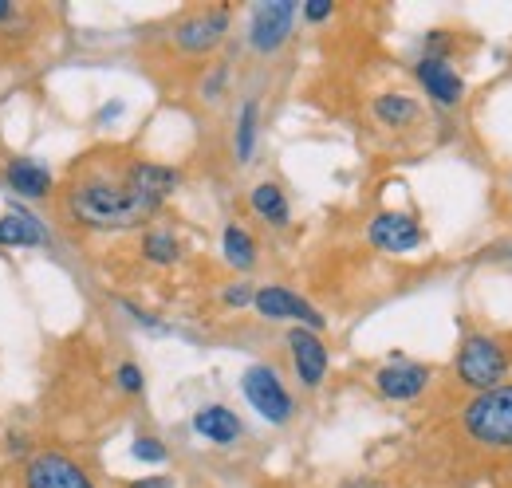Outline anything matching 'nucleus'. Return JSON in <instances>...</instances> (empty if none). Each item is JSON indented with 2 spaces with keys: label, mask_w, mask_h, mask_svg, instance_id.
<instances>
[{
  "label": "nucleus",
  "mask_w": 512,
  "mask_h": 488,
  "mask_svg": "<svg viewBox=\"0 0 512 488\" xmlns=\"http://www.w3.org/2000/svg\"><path fill=\"white\" fill-rule=\"evenodd\" d=\"M182 185V174L158 162H127V166H83L67 182V213L83 229H138L146 225L162 201Z\"/></svg>",
  "instance_id": "1"
},
{
  "label": "nucleus",
  "mask_w": 512,
  "mask_h": 488,
  "mask_svg": "<svg viewBox=\"0 0 512 488\" xmlns=\"http://www.w3.org/2000/svg\"><path fill=\"white\" fill-rule=\"evenodd\" d=\"M461 426L473 441H481L489 449H512V386L477 394L461 410Z\"/></svg>",
  "instance_id": "2"
},
{
  "label": "nucleus",
  "mask_w": 512,
  "mask_h": 488,
  "mask_svg": "<svg viewBox=\"0 0 512 488\" xmlns=\"http://www.w3.org/2000/svg\"><path fill=\"white\" fill-rule=\"evenodd\" d=\"M509 374V355L497 339L489 335H469L457 351V378L469 386V390H497Z\"/></svg>",
  "instance_id": "3"
},
{
  "label": "nucleus",
  "mask_w": 512,
  "mask_h": 488,
  "mask_svg": "<svg viewBox=\"0 0 512 488\" xmlns=\"http://www.w3.org/2000/svg\"><path fill=\"white\" fill-rule=\"evenodd\" d=\"M241 390H245L249 406H253L264 422L284 426V422L292 418V394L284 390V382H280V374H276L272 366H264V363L249 366L245 378H241Z\"/></svg>",
  "instance_id": "4"
},
{
  "label": "nucleus",
  "mask_w": 512,
  "mask_h": 488,
  "mask_svg": "<svg viewBox=\"0 0 512 488\" xmlns=\"http://www.w3.org/2000/svg\"><path fill=\"white\" fill-rule=\"evenodd\" d=\"M292 20H296V0H264V4H256L253 20H249V44L256 52H276L292 36Z\"/></svg>",
  "instance_id": "5"
},
{
  "label": "nucleus",
  "mask_w": 512,
  "mask_h": 488,
  "mask_svg": "<svg viewBox=\"0 0 512 488\" xmlns=\"http://www.w3.org/2000/svg\"><path fill=\"white\" fill-rule=\"evenodd\" d=\"M225 32H229V8H205V12L186 16L174 28V44L186 56H205V52H213L225 40Z\"/></svg>",
  "instance_id": "6"
},
{
  "label": "nucleus",
  "mask_w": 512,
  "mask_h": 488,
  "mask_svg": "<svg viewBox=\"0 0 512 488\" xmlns=\"http://www.w3.org/2000/svg\"><path fill=\"white\" fill-rule=\"evenodd\" d=\"M24 488H95L91 477L67 457V453H56V449H44L28 461L24 469Z\"/></svg>",
  "instance_id": "7"
},
{
  "label": "nucleus",
  "mask_w": 512,
  "mask_h": 488,
  "mask_svg": "<svg viewBox=\"0 0 512 488\" xmlns=\"http://www.w3.org/2000/svg\"><path fill=\"white\" fill-rule=\"evenodd\" d=\"M253 304L264 319H300V323H304L308 331H316V335H320L323 323H327V319H323L320 311L308 304V300H300L296 292H288V288H280V284L256 288Z\"/></svg>",
  "instance_id": "8"
},
{
  "label": "nucleus",
  "mask_w": 512,
  "mask_h": 488,
  "mask_svg": "<svg viewBox=\"0 0 512 488\" xmlns=\"http://www.w3.org/2000/svg\"><path fill=\"white\" fill-rule=\"evenodd\" d=\"M288 347H292V363H296L300 382L308 390H316L327 378V347H323V339L308 327H296V331H288Z\"/></svg>",
  "instance_id": "9"
},
{
  "label": "nucleus",
  "mask_w": 512,
  "mask_h": 488,
  "mask_svg": "<svg viewBox=\"0 0 512 488\" xmlns=\"http://www.w3.org/2000/svg\"><path fill=\"white\" fill-rule=\"evenodd\" d=\"M367 237H371L375 248H383V252H410V248L422 244V225L410 213H390L386 209V213H379L371 221Z\"/></svg>",
  "instance_id": "10"
},
{
  "label": "nucleus",
  "mask_w": 512,
  "mask_h": 488,
  "mask_svg": "<svg viewBox=\"0 0 512 488\" xmlns=\"http://www.w3.org/2000/svg\"><path fill=\"white\" fill-rule=\"evenodd\" d=\"M375 386H379V394L390 398V402H410V398H418V394L430 386V370L398 359V363L383 366V370L375 374Z\"/></svg>",
  "instance_id": "11"
},
{
  "label": "nucleus",
  "mask_w": 512,
  "mask_h": 488,
  "mask_svg": "<svg viewBox=\"0 0 512 488\" xmlns=\"http://www.w3.org/2000/svg\"><path fill=\"white\" fill-rule=\"evenodd\" d=\"M418 83H422L426 95H430L434 103H442V107H457L461 95H465L461 75H457V71L449 67V60H442V56H426V60H418Z\"/></svg>",
  "instance_id": "12"
},
{
  "label": "nucleus",
  "mask_w": 512,
  "mask_h": 488,
  "mask_svg": "<svg viewBox=\"0 0 512 488\" xmlns=\"http://www.w3.org/2000/svg\"><path fill=\"white\" fill-rule=\"evenodd\" d=\"M8 185H12V193H20L28 201H40V197H48L56 189L48 166H40L36 158H12L8 162Z\"/></svg>",
  "instance_id": "13"
},
{
  "label": "nucleus",
  "mask_w": 512,
  "mask_h": 488,
  "mask_svg": "<svg viewBox=\"0 0 512 488\" xmlns=\"http://www.w3.org/2000/svg\"><path fill=\"white\" fill-rule=\"evenodd\" d=\"M193 429H197L205 441H213V445H229V441L241 437V418H237L229 406H201V410L193 414Z\"/></svg>",
  "instance_id": "14"
},
{
  "label": "nucleus",
  "mask_w": 512,
  "mask_h": 488,
  "mask_svg": "<svg viewBox=\"0 0 512 488\" xmlns=\"http://www.w3.org/2000/svg\"><path fill=\"white\" fill-rule=\"evenodd\" d=\"M44 244V225L24 213V209H8L0 217V248H36Z\"/></svg>",
  "instance_id": "15"
},
{
  "label": "nucleus",
  "mask_w": 512,
  "mask_h": 488,
  "mask_svg": "<svg viewBox=\"0 0 512 488\" xmlns=\"http://www.w3.org/2000/svg\"><path fill=\"white\" fill-rule=\"evenodd\" d=\"M221 248H225V260H229L233 268H241V272H249V268L256 264V241L241 229V225H225Z\"/></svg>",
  "instance_id": "16"
},
{
  "label": "nucleus",
  "mask_w": 512,
  "mask_h": 488,
  "mask_svg": "<svg viewBox=\"0 0 512 488\" xmlns=\"http://www.w3.org/2000/svg\"><path fill=\"white\" fill-rule=\"evenodd\" d=\"M253 209L268 221V225H288V197L284 189L272 182H260L253 189Z\"/></svg>",
  "instance_id": "17"
},
{
  "label": "nucleus",
  "mask_w": 512,
  "mask_h": 488,
  "mask_svg": "<svg viewBox=\"0 0 512 488\" xmlns=\"http://www.w3.org/2000/svg\"><path fill=\"white\" fill-rule=\"evenodd\" d=\"M375 119L386 122V126H410V122L418 119V103L410 95H398V91L379 95L375 99Z\"/></svg>",
  "instance_id": "18"
},
{
  "label": "nucleus",
  "mask_w": 512,
  "mask_h": 488,
  "mask_svg": "<svg viewBox=\"0 0 512 488\" xmlns=\"http://www.w3.org/2000/svg\"><path fill=\"white\" fill-rule=\"evenodd\" d=\"M142 252H146L150 264H174V260L182 256V248H178V241H174V233H146Z\"/></svg>",
  "instance_id": "19"
},
{
  "label": "nucleus",
  "mask_w": 512,
  "mask_h": 488,
  "mask_svg": "<svg viewBox=\"0 0 512 488\" xmlns=\"http://www.w3.org/2000/svg\"><path fill=\"white\" fill-rule=\"evenodd\" d=\"M253 146H256V103L249 99V103L241 107V122H237V158L249 162Z\"/></svg>",
  "instance_id": "20"
},
{
  "label": "nucleus",
  "mask_w": 512,
  "mask_h": 488,
  "mask_svg": "<svg viewBox=\"0 0 512 488\" xmlns=\"http://www.w3.org/2000/svg\"><path fill=\"white\" fill-rule=\"evenodd\" d=\"M134 457L138 461H150V465H162L166 461V445L158 437H138L134 441Z\"/></svg>",
  "instance_id": "21"
},
{
  "label": "nucleus",
  "mask_w": 512,
  "mask_h": 488,
  "mask_svg": "<svg viewBox=\"0 0 512 488\" xmlns=\"http://www.w3.org/2000/svg\"><path fill=\"white\" fill-rule=\"evenodd\" d=\"M115 378H119V386H123L127 394H142V370H138L134 363L119 366V374H115Z\"/></svg>",
  "instance_id": "22"
},
{
  "label": "nucleus",
  "mask_w": 512,
  "mask_h": 488,
  "mask_svg": "<svg viewBox=\"0 0 512 488\" xmlns=\"http://www.w3.org/2000/svg\"><path fill=\"white\" fill-rule=\"evenodd\" d=\"M331 12H335V4H331V0H304V16H308L312 24H323Z\"/></svg>",
  "instance_id": "23"
},
{
  "label": "nucleus",
  "mask_w": 512,
  "mask_h": 488,
  "mask_svg": "<svg viewBox=\"0 0 512 488\" xmlns=\"http://www.w3.org/2000/svg\"><path fill=\"white\" fill-rule=\"evenodd\" d=\"M253 288L249 284H229V292H225V304L229 307H245V304H253Z\"/></svg>",
  "instance_id": "24"
},
{
  "label": "nucleus",
  "mask_w": 512,
  "mask_h": 488,
  "mask_svg": "<svg viewBox=\"0 0 512 488\" xmlns=\"http://www.w3.org/2000/svg\"><path fill=\"white\" fill-rule=\"evenodd\" d=\"M127 488H174V481L170 477H142V481H134Z\"/></svg>",
  "instance_id": "25"
},
{
  "label": "nucleus",
  "mask_w": 512,
  "mask_h": 488,
  "mask_svg": "<svg viewBox=\"0 0 512 488\" xmlns=\"http://www.w3.org/2000/svg\"><path fill=\"white\" fill-rule=\"evenodd\" d=\"M339 488H383V485L371 481V477H355V481H347V485H339Z\"/></svg>",
  "instance_id": "26"
},
{
  "label": "nucleus",
  "mask_w": 512,
  "mask_h": 488,
  "mask_svg": "<svg viewBox=\"0 0 512 488\" xmlns=\"http://www.w3.org/2000/svg\"><path fill=\"white\" fill-rule=\"evenodd\" d=\"M12 12H16V8H12V0H0V24H4Z\"/></svg>",
  "instance_id": "27"
}]
</instances>
